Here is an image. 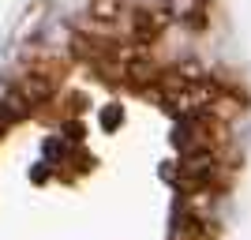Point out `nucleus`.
<instances>
[{"instance_id":"obj_2","label":"nucleus","mask_w":251,"mask_h":240,"mask_svg":"<svg viewBox=\"0 0 251 240\" xmlns=\"http://www.w3.org/2000/svg\"><path fill=\"white\" fill-rule=\"evenodd\" d=\"M124 11H127V0H90V19L101 23V27H116Z\"/></svg>"},{"instance_id":"obj_1","label":"nucleus","mask_w":251,"mask_h":240,"mask_svg":"<svg viewBox=\"0 0 251 240\" xmlns=\"http://www.w3.org/2000/svg\"><path fill=\"white\" fill-rule=\"evenodd\" d=\"M173 237L176 240H214V225L199 214H188V210H180L176 214V225H173Z\"/></svg>"}]
</instances>
